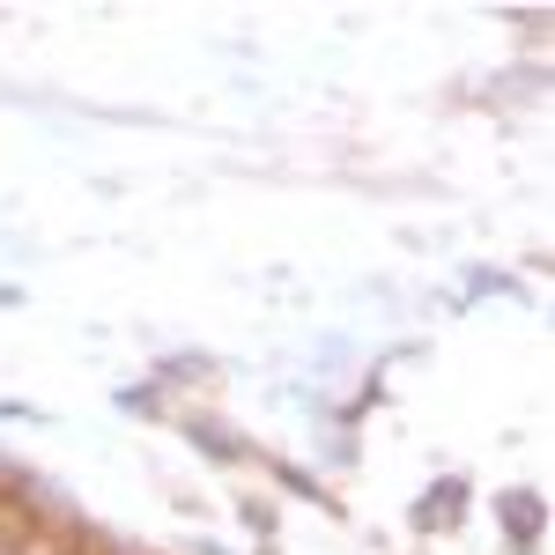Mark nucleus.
<instances>
[{
	"label": "nucleus",
	"instance_id": "f257e3e1",
	"mask_svg": "<svg viewBox=\"0 0 555 555\" xmlns=\"http://www.w3.org/2000/svg\"><path fill=\"white\" fill-rule=\"evenodd\" d=\"M504 533H512V541H533V533H541V504H533V496H504Z\"/></svg>",
	"mask_w": 555,
	"mask_h": 555
},
{
	"label": "nucleus",
	"instance_id": "f03ea898",
	"mask_svg": "<svg viewBox=\"0 0 555 555\" xmlns=\"http://www.w3.org/2000/svg\"><path fill=\"white\" fill-rule=\"evenodd\" d=\"M185 429H193V444H208V452H230V460L245 452V444H237L230 429H215V423H185Z\"/></svg>",
	"mask_w": 555,
	"mask_h": 555
}]
</instances>
